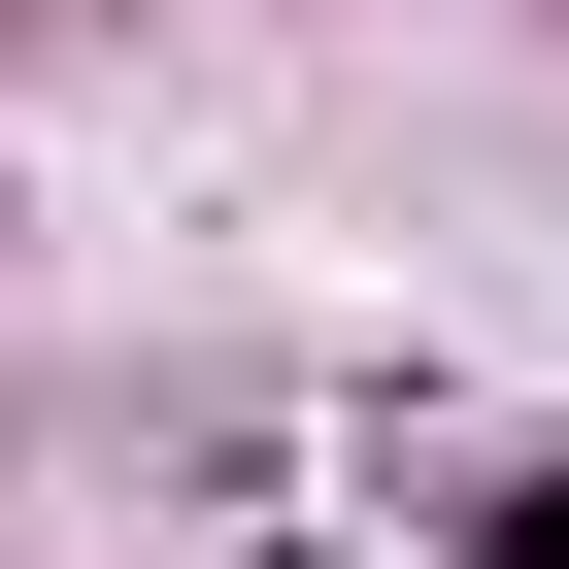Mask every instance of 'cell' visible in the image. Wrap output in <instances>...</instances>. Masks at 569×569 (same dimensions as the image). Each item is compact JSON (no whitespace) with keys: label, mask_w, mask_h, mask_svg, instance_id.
<instances>
[{"label":"cell","mask_w":569,"mask_h":569,"mask_svg":"<svg viewBox=\"0 0 569 569\" xmlns=\"http://www.w3.org/2000/svg\"><path fill=\"white\" fill-rule=\"evenodd\" d=\"M436 536H469V569H569V436H502V469H469Z\"/></svg>","instance_id":"1"},{"label":"cell","mask_w":569,"mask_h":569,"mask_svg":"<svg viewBox=\"0 0 569 569\" xmlns=\"http://www.w3.org/2000/svg\"><path fill=\"white\" fill-rule=\"evenodd\" d=\"M0 234H34V201H0Z\"/></svg>","instance_id":"2"}]
</instances>
